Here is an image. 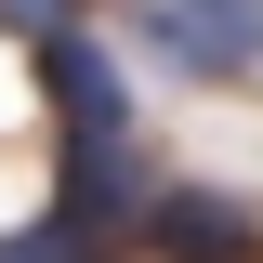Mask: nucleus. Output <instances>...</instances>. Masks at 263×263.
Instances as JSON below:
<instances>
[{"mask_svg": "<svg viewBox=\"0 0 263 263\" xmlns=\"http://www.w3.org/2000/svg\"><path fill=\"white\" fill-rule=\"evenodd\" d=\"M132 40L184 79H250L263 66V13L250 0H158V13H132Z\"/></svg>", "mask_w": 263, "mask_h": 263, "instance_id": "1", "label": "nucleus"}, {"mask_svg": "<svg viewBox=\"0 0 263 263\" xmlns=\"http://www.w3.org/2000/svg\"><path fill=\"white\" fill-rule=\"evenodd\" d=\"M145 250L158 263H263V224L237 197H211V184H158L145 197Z\"/></svg>", "mask_w": 263, "mask_h": 263, "instance_id": "2", "label": "nucleus"}, {"mask_svg": "<svg viewBox=\"0 0 263 263\" xmlns=\"http://www.w3.org/2000/svg\"><path fill=\"white\" fill-rule=\"evenodd\" d=\"M0 263H105V250L66 237V224H27V237H0Z\"/></svg>", "mask_w": 263, "mask_h": 263, "instance_id": "3", "label": "nucleus"}]
</instances>
